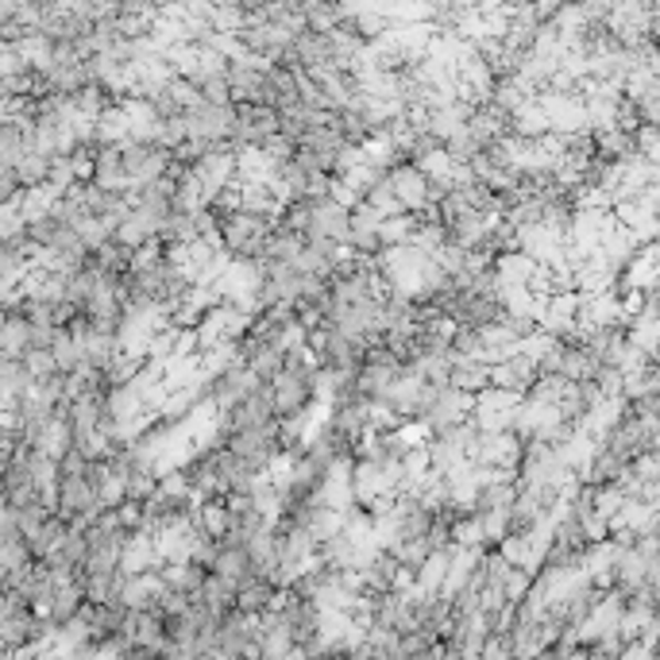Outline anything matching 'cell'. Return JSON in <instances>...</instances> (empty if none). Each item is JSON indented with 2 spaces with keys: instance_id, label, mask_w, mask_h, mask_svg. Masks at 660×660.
<instances>
[{
  "instance_id": "obj_1",
  "label": "cell",
  "mask_w": 660,
  "mask_h": 660,
  "mask_svg": "<svg viewBox=\"0 0 660 660\" xmlns=\"http://www.w3.org/2000/svg\"><path fill=\"white\" fill-rule=\"evenodd\" d=\"M274 232H279L274 217L251 213V209H235L220 220V243L232 259H263Z\"/></svg>"
},
{
  "instance_id": "obj_2",
  "label": "cell",
  "mask_w": 660,
  "mask_h": 660,
  "mask_svg": "<svg viewBox=\"0 0 660 660\" xmlns=\"http://www.w3.org/2000/svg\"><path fill=\"white\" fill-rule=\"evenodd\" d=\"M240 108V121H235V132H232V151H251V147H266L274 136L282 132V116L274 113V108L266 105H235Z\"/></svg>"
},
{
  "instance_id": "obj_3",
  "label": "cell",
  "mask_w": 660,
  "mask_h": 660,
  "mask_svg": "<svg viewBox=\"0 0 660 660\" xmlns=\"http://www.w3.org/2000/svg\"><path fill=\"white\" fill-rule=\"evenodd\" d=\"M390 186H395L398 201H402L406 213H437V201H433V182L426 178V170L413 167L410 159L395 163V170H390Z\"/></svg>"
},
{
  "instance_id": "obj_4",
  "label": "cell",
  "mask_w": 660,
  "mask_h": 660,
  "mask_svg": "<svg viewBox=\"0 0 660 660\" xmlns=\"http://www.w3.org/2000/svg\"><path fill=\"white\" fill-rule=\"evenodd\" d=\"M537 379H541L537 359H530L525 352H517V356H510L491 367V387L510 390V395H525V390L537 387Z\"/></svg>"
},
{
  "instance_id": "obj_5",
  "label": "cell",
  "mask_w": 660,
  "mask_h": 660,
  "mask_svg": "<svg viewBox=\"0 0 660 660\" xmlns=\"http://www.w3.org/2000/svg\"><path fill=\"white\" fill-rule=\"evenodd\" d=\"M163 595H167V579L159 572H144V576L121 579V607L124 610H159Z\"/></svg>"
},
{
  "instance_id": "obj_6",
  "label": "cell",
  "mask_w": 660,
  "mask_h": 660,
  "mask_svg": "<svg viewBox=\"0 0 660 660\" xmlns=\"http://www.w3.org/2000/svg\"><path fill=\"white\" fill-rule=\"evenodd\" d=\"M282 595H286V591H282L271 576H251L248 584L240 587V610H243V615H255V618L274 615V610H279V603H282Z\"/></svg>"
},
{
  "instance_id": "obj_7",
  "label": "cell",
  "mask_w": 660,
  "mask_h": 660,
  "mask_svg": "<svg viewBox=\"0 0 660 660\" xmlns=\"http://www.w3.org/2000/svg\"><path fill=\"white\" fill-rule=\"evenodd\" d=\"M213 576L228 579V584H235V587L248 584V579L255 576V564H251L248 545H240V541H224V545H220V553H217V572H213Z\"/></svg>"
},
{
  "instance_id": "obj_8",
  "label": "cell",
  "mask_w": 660,
  "mask_h": 660,
  "mask_svg": "<svg viewBox=\"0 0 660 660\" xmlns=\"http://www.w3.org/2000/svg\"><path fill=\"white\" fill-rule=\"evenodd\" d=\"M198 603L217 618V622H224V618H232L235 610H240V587L228 584V579H220V576H209V584L201 587Z\"/></svg>"
},
{
  "instance_id": "obj_9",
  "label": "cell",
  "mask_w": 660,
  "mask_h": 660,
  "mask_svg": "<svg viewBox=\"0 0 660 660\" xmlns=\"http://www.w3.org/2000/svg\"><path fill=\"white\" fill-rule=\"evenodd\" d=\"M159 576L167 579L170 591H186V595H193V599H198L201 587L209 584V576H213V572H206L201 564L190 561V564H167V568H163Z\"/></svg>"
},
{
  "instance_id": "obj_10",
  "label": "cell",
  "mask_w": 660,
  "mask_h": 660,
  "mask_svg": "<svg viewBox=\"0 0 660 660\" xmlns=\"http://www.w3.org/2000/svg\"><path fill=\"white\" fill-rule=\"evenodd\" d=\"M479 660H522V657H517V649H514V641H510V633L494 630L491 638H486V646H483V653H479Z\"/></svg>"
},
{
  "instance_id": "obj_11",
  "label": "cell",
  "mask_w": 660,
  "mask_h": 660,
  "mask_svg": "<svg viewBox=\"0 0 660 660\" xmlns=\"http://www.w3.org/2000/svg\"><path fill=\"white\" fill-rule=\"evenodd\" d=\"M121 660H159V653H151V649H139V646H128V649H121Z\"/></svg>"
}]
</instances>
